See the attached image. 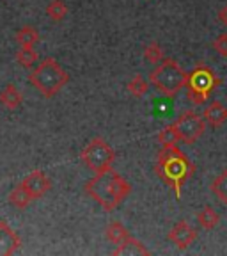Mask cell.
<instances>
[{
  "label": "cell",
  "instance_id": "14",
  "mask_svg": "<svg viewBox=\"0 0 227 256\" xmlns=\"http://www.w3.org/2000/svg\"><path fill=\"white\" fill-rule=\"evenodd\" d=\"M32 201H34V198L30 196V192H28L21 184L16 185V187L11 190V194H9V203H11L14 208H18V210L28 208Z\"/></svg>",
  "mask_w": 227,
  "mask_h": 256
},
{
  "label": "cell",
  "instance_id": "6",
  "mask_svg": "<svg viewBox=\"0 0 227 256\" xmlns=\"http://www.w3.org/2000/svg\"><path fill=\"white\" fill-rule=\"evenodd\" d=\"M80 158L84 162V166L92 172H101L107 171L114 166L116 160V152L112 150V146L101 137H94L91 139L85 148L80 153Z\"/></svg>",
  "mask_w": 227,
  "mask_h": 256
},
{
  "label": "cell",
  "instance_id": "5",
  "mask_svg": "<svg viewBox=\"0 0 227 256\" xmlns=\"http://www.w3.org/2000/svg\"><path fill=\"white\" fill-rule=\"evenodd\" d=\"M220 84L222 80L210 66L197 64L187 76V98L194 105H204Z\"/></svg>",
  "mask_w": 227,
  "mask_h": 256
},
{
  "label": "cell",
  "instance_id": "16",
  "mask_svg": "<svg viewBox=\"0 0 227 256\" xmlns=\"http://www.w3.org/2000/svg\"><path fill=\"white\" fill-rule=\"evenodd\" d=\"M16 41L23 48H34V44H37V41H39V32L32 25H23L16 32Z\"/></svg>",
  "mask_w": 227,
  "mask_h": 256
},
{
  "label": "cell",
  "instance_id": "19",
  "mask_svg": "<svg viewBox=\"0 0 227 256\" xmlns=\"http://www.w3.org/2000/svg\"><path fill=\"white\" fill-rule=\"evenodd\" d=\"M156 139H158V144H162V148H171V146H178L181 137L174 124H167V126H164L160 130Z\"/></svg>",
  "mask_w": 227,
  "mask_h": 256
},
{
  "label": "cell",
  "instance_id": "13",
  "mask_svg": "<svg viewBox=\"0 0 227 256\" xmlns=\"http://www.w3.org/2000/svg\"><path fill=\"white\" fill-rule=\"evenodd\" d=\"M21 102H23V96L14 84H7L0 92V105L7 110H16L21 105Z\"/></svg>",
  "mask_w": 227,
  "mask_h": 256
},
{
  "label": "cell",
  "instance_id": "9",
  "mask_svg": "<svg viewBox=\"0 0 227 256\" xmlns=\"http://www.w3.org/2000/svg\"><path fill=\"white\" fill-rule=\"evenodd\" d=\"M21 185L30 192V196L34 200H39L52 188V180H50V176L46 172L37 169V171H32L28 176H25Z\"/></svg>",
  "mask_w": 227,
  "mask_h": 256
},
{
  "label": "cell",
  "instance_id": "7",
  "mask_svg": "<svg viewBox=\"0 0 227 256\" xmlns=\"http://www.w3.org/2000/svg\"><path fill=\"white\" fill-rule=\"evenodd\" d=\"M172 124H174L178 134H180L181 140L187 144H194L196 140H199L201 136L204 134V130H206V121H204V118L199 116V114L194 110L183 112Z\"/></svg>",
  "mask_w": 227,
  "mask_h": 256
},
{
  "label": "cell",
  "instance_id": "23",
  "mask_svg": "<svg viewBox=\"0 0 227 256\" xmlns=\"http://www.w3.org/2000/svg\"><path fill=\"white\" fill-rule=\"evenodd\" d=\"M144 60L149 64H158L164 60V52H162V48L156 41H151V43L146 44L144 48Z\"/></svg>",
  "mask_w": 227,
  "mask_h": 256
},
{
  "label": "cell",
  "instance_id": "3",
  "mask_svg": "<svg viewBox=\"0 0 227 256\" xmlns=\"http://www.w3.org/2000/svg\"><path fill=\"white\" fill-rule=\"evenodd\" d=\"M69 82V75L53 57L41 60L34 72L28 73V84L36 88L44 98H53Z\"/></svg>",
  "mask_w": 227,
  "mask_h": 256
},
{
  "label": "cell",
  "instance_id": "18",
  "mask_svg": "<svg viewBox=\"0 0 227 256\" xmlns=\"http://www.w3.org/2000/svg\"><path fill=\"white\" fill-rule=\"evenodd\" d=\"M212 192L222 204L227 206V169H222L212 182Z\"/></svg>",
  "mask_w": 227,
  "mask_h": 256
},
{
  "label": "cell",
  "instance_id": "21",
  "mask_svg": "<svg viewBox=\"0 0 227 256\" xmlns=\"http://www.w3.org/2000/svg\"><path fill=\"white\" fill-rule=\"evenodd\" d=\"M128 92L132 96H135V98H142L146 92L149 91V82L146 78H144L142 75H135L130 82H128Z\"/></svg>",
  "mask_w": 227,
  "mask_h": 256
},
{
  "label": "cell",
  "instance_id": "12",
  "mask_svg": "<svg viewBox=\"0 0 227 256\" xmlns=\"http://www.w3.org/2000/svg\"><path fill=\"white\" fill-rule=\"evenodd\" d=\"M203 118L212 128H220L227 121V108L220 102H213L206 107Z\"/></svg>",
  "mask_w": 227,
  "mask_h": 256
},
{
  "label": "cell",
  "instance_id": "11",
  "mask_svg": "<svg viewBox=\"0 0 227 256\" xmlns=\"http://www.w3.org/2000/svg\"><path fill=\"white\" fill-rule=\"evenodd\" d=\"M112 254L114 256H119V254H126V256H133V254H142V256H148L151 254V251H149L146 246L140 242V240H137L135 236H128L124 242H121L119 246H117L114 251H112Z\"/></svg>",
  "mask_w": 227,
  "mask_h": 256
},
{
  "label": "cell",
  "instance_id": "1",
  "mask_svg": "<svg viewBox=\"0 0 227 256\" xmlns=\"http://www.w3.org/2000/svg\"><path fill=\"white\" fill-rule=\"evenodd\" d=\"M84 192L103 210L114 212L132 194V185L124 176H121L119 172L110 168L107 171L94 172L91 180L85 182Z\"/></svg>",
  "mask_w": 227,
  "mask_h": 256
},
{
  "label": "cell",
  "instance_id": "2",
  "mask_svg": "<svg viewBox=\"0 0 227 256\" xmlns=\"http://www.w3.org/2000/svg\"><path fill=\"white\" fill-rule=\"evenodd\" d=\"M155 172L160 180L174 190L176 200L180 201L185 184L196 172V166L192 164V160L178 146H171V148L160 150L156 156Z\"/></svg>",
  "mask_w": 227,
  "mask_h": 256
},
{
  "label": "cell",
  "instance_id": "10",
  "mask_svg": "<svg viewBox=\"0 0 227 256\" xmlns=\"http://www.w3.org/2000/svg\"><path fill=\"white\" fill-rule=\"evenodd\" d=\"M21 248V238L5 220H0V256H11Z\"/></svg>",
  "mask_w": 227,
  "mask_h": 256
},
{
  "label": "cell",
  "instance_id": "15",
  "mask_svg": "<svg viewBox=\"0 0 227 256\" xmlns=\"http://www.w3.org/2000/svg\"><path fill=\"white\" fill-rule=\"evenodd\" d=\"M105 235H107V238L110 240L112 244L119 246L121 242H124V240L130 236V233H128V230L124 228L123 222H119V220H112V222L107 224V228H105Z\"/></svg>",
  "mask_w": 227,
  "mask_h": 256
},
{
  "label": "cell",
  "instance_id": "4",
  "mask_svg": "<svg viewBox=\"0 0 227 256\" xmlns=\"http://www.w3.org/2000/svg\"><path fill=\"white\" fill-rule=\"evenodd\" d=\"M188 73L174 59H164L149 73V82L164 96H176L187 86Z\"/></svg>",
  "mask_w": 227,
  "mask_h": 256
},
{
  "label": "cell",
  "instance_id": "25",
  "mask_svg": "<svg viewBox=\"0 0 227 256\" xmlns=\"http://www.w3.org/2000/svg\"><path fill=\"white\" fill-rule=\"evenodd\" d=\"M219 20L222 22V24L227 27V4L224 6L222 9H220V12H219Z\"/></svg>",
  "mask_w": 227,
  "mask_h": 256
},
{
  "label": "cell",
  "instance_id": "20",
  "mask_svg": "<svg viewBox=\"0 0 227 256\" xmlns=\"http://www.w3.org/2000/svg\"><path fill=\"white\" fill-rule=\"evenodd\" d=\"M46 16L53 22H62L68 16V6L62 0H52L46 6Z\"/></svg>",
  "mask_w": 227,
  "mask_h": 256
},
{
  "label": "cell",
  "instance_id": "17",
  "mask_svg": "<svg viewBox=\"0 0 227 256\" xmlns=\"http://www.w3.org/2000/svg\"><path fill=\"white\" fill-rule=\"evenodd\" d=\"M197 222L203 230H213L220 224V216L213 206H204L199 214H197Z\"/></svg>",
  "mask_w": 227,
  "mask_h": 256
},
{
  "label": "cell",
  "instance_id": "24",
  "mask_svg": "<svg viewBox=\"0 0 227 256\" xmlns=\"http://www.w3.org/2000/svg\"><path fill=\"white\" fill-rule=\"evenodd\" d=\"M213 48L215 52L222 57H227V34H220L215 41H213Z\"/></svg>",
  "mask_w": 227,
  "mask_h": 256
},
{
  "label": "cell",
  "instance_id": "22",
  "mask_svg": "<svg viewBox=\"0 0 227 256\" xmlns=\"http://www.w3.org/2000/svg\"><path fill=\"white\" fill-rule=\"evenodd\" d=\"M37 59H39V56H37V52L34 48L20 46V50L16 54V60H18V64L23 66V68H32V66L37 62Z\"/></svg>",
  "mask_w": 227,
  "mask_h": 256
},
{
  "label": "cell",
  "instance_id": "8",
  "mask_svg": "<svg viewBox=\"0 0 227 256\" xmlns=\"http://www.w3.org/2000/svg\"><path fill=\"white\" fill-rule=\"evenodd\" d=\"M167 238H169V242H172L178 249L185 251V249H188L196 242L197 230L194 228V226H190L187 220H180V222H176L171 228Z\"/></svg>",
  "mask_w": 227,
  "mask_h": 256
}]
</instances>
